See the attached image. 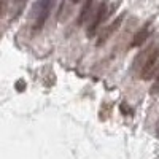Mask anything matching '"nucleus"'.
Segmentation results:
<instances>
[{"instance_id": "obj_4", "label": "nucleus", "mask_w": 159, "mask_h": 159, "mask_svg": "<svg viewBox=\"0 0 159 159\" xmlns=\"http://www.w3.org/2000/svg\"><path fill=\"white\" fill-rule=\"evenodd\" d=\"M123 19H124V15H119L110 25H105V27L102 29V32H100V35H99V38H97V46H102L105 42H107V40L119 29V25H121V22H123Z\"/></svg>"}, {"instance_id": "obj_1", "label": "nucleus", "mask_w": 159, "mask_h": 159, "mask_svg": "<svg viewBox=\"0 0 159 159\" xmlns=\"http://www.w3.org/2000/svg\"><path fill=\"white\" fill-rule=\"evenodd\" d=\"M111 15V8H108V2L107 0H103V2L99 5V8L94 11V15H92V18L89 19L88 22V29H86V35L91 38L94 37L99 30L100 25L107 21V18Z\"/></svg>"}, {"instance_id": "obj_8", "label": "nucleus", "mask_w": 159, "mask_h": 159, "mask_svg": "<svg viewBox=\"0 0 159 159\" xmlns=\"http://www.w3.org/2000/svg\"><path fill=\"white\" fill-rule=\"evenodd\" d=\"M150 92H151V94H159V73H157L156 78H154V81H153V86H151Z\"/></svg>"}, {"instance_id": "obj_5", "label": "nucleus", "mask_w": 159, "mask_h": 159, "mask_svg": "<svg viewBox=\"0 0 159 159\" xmlns=\"http://www.w3.org/2000/svg\"><path fill=\"white\" fill-rule=\"evenodd\" d=\"M94 3L96 0H86L81 11H80V16H78V25H84L86 22H89V19L94 15Z\"/></svg>"}, {"instance_id": "obj_3", "label": "nucleus", "mask_w": 159, "mask_h": 159, "mask_svg": "<svg viewBox=\"0 0 159 159\" xmlns=\"http://www.w3.org/2000/svg\"><path fill=\"white\" fill-rule=\"evenodd\" d=\"M56 0H38L34 7L32 16H34V30H42V27L45 25L49 13L54 7Z\"/></svg>"}, {"instance_id": "obj_7", "label": "nucleus", "mask_w": 159, "mask_h": 159, "mask_svg": "<svg viewBox=\"0 0 159 159\" xmlns=\"http://www.w3.org/2000/svg\"><path fill=\"white\" fill-rule=\"evenodd\" d=\"M27 0H13V7H11V21H15L21 16V13L25 8Z\"/></svg>"}, {"instance_id": "obj_9", "label": "nucleus", "mask_w": 159, "mask_h": 159, "mask_svg": "<svg viewBox=\"0 0 159 159\" xmlns=\"http://www.w3.org/2000/svg\"><path fill=\"white\" fill-rule=\"evenodd\" d=\"M78 2H81V0H70V3H73V5H75V3H78Z\"/></svg>"}, {"instance_id": "obj_6", "label": "nucleus", "mask_w": 159, "mask_h": 159, "mask_svg": "<svg viewBox=\"0 0 159 159\" xmlns=\"http://www.w3.org/2000/svg\"><path fill=\"white\" fill-rule=\"evenodd\" d=\"M150 37V24H145L143 27L135 34L134 40H132V46H140L145 43V40Z\"/></svg>"}, {"instance_id": "obj_2", "label": "nucleus", "mask_w": 159, "mask_h": 159, "mask_svg": "<svg viewBox=\"0 0 159 159\" xmlns=\"http://www.w3.org/2000/svg\"><path fill=\"white\" fill-rule=\"evenodd\" d=\"M159 73V46L151 48L145 57L142 67H140V76L142 80H151Z\"/></svg>"}]
</instances>
